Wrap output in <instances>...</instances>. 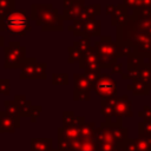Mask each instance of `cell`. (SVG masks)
<instances>
[{"label":"cell","mask_w":151,"mask_h":151,"mask_svg":"<svg viewBox=\"0 0 151 151\" xmlns=\"http://www.w3.org/2000/svg\"><path fill=\"white\" fill-rule=\"evenodd\" d=\"M139 117L143 118V122L151 123V107L150 106H145L143 109V111L139 112Z\"/></svg>","instance_id":"cell-24"},{"label":"cell","mask_w":151,"mask_h":151,"mask_svg":"<svg viewBox=\"0 0 151 151\" xmlns=\"http://www.w3.org/2000/svg\"><path fill=\"white\" fill-rule=\"evenodd\" d=\"M83 55H84V53L79 48H77L74 46L68 47V63L80 61V59L83 58Z\"/></svg>","instance_id":"cell-22"},{"label":"cell","mask_w":151,"mask_h":151,"mask_svg":"<svg viewBox=\"0 0 151 151\" xmlns=\"http://www.w3.org/2000/svg\"><path fill=\"white\" fill-rule=\"evenodd\" d=\"M52 83L54 85H67L68 84V74H66V73H54L52 76Z\"/></svg>","instance_id":"cell-23"},{"label":"cell","mask_w":151,"mask_h":151,"mask_svg":"<svg viewBox=\"0 0 151 151\" xmlns=\"http://www.w3.org/2000/svg\"><path fill=\"white\" fill-rule=\"evenodd\" d=\"M96 51L100 68H112L119 57V46L110 37H101L96 42Z\"/></svg>","instance_id":"cell-5"},{"label":"cell","mask_w":151,"mask_h":151,"mask_svg":"<svg viewBox=\"0 0 151 151\" xmlns=\"http://www.w3.org/2000/svg\"><path fill=\"white\" fill-rule=\"evenodd\" d=\"M73 80H74V91H73L74 100H81V101L90 100V98H91L90 91L93 87H92V84L90 83L88 78L85 76V73L74 74Z\"/></svg>","instance_id":"cell-10"},{"label":"cell","mask_w":151,"mask_h":151,"mask_svg":"<svg viewBox=\"0 0 151 151\" xmlns=\"http://www.w3.org/2000/svg\"><path fill=\"white\" fill-rule=\"evenodd\" d=\"M14 101L17 103V105H18V107H19L20 117H22V116H28V117H29V114H31V112H32V109H33L31 101L26 100L25 96H15Z\"/></svg>","instance_id":"cell-16"},{"label":"cell","mask_w":151,"mask_h":151,"mask_svg":"<svg viewBox=\"0 0 151 151\" xmlns=\"http://www.w3.org/2000/svg\"><path fill=\"white\" fill-rule=\"evenodd\" d=\"M73 151H99V147L96 138H91V139L80 138L74 143Z\"/></svg>","instance_id":"cell-14"},{"label":"cell","mask_w":151,"mask_h":151,"mask_svg":"<svg viewBox=\"0 0 151 151\" xmlns=\"http://www.w3.org/2000/svg\"><path fill=\"white\" fill-rule=\"evenodd\" d=\"M138 136L151 139V123L147 122H140L138 124Z\"/></svg>","instance_id":"cell-21"},{"label":"cell","mask_w":151,"mask_h":151,"mask_svg":"<svg viewBox=\"0 0 151 151\" xmlns=\"http://www.w3.org/2000/svg\"><path fill=\"white\" fill-rule=\"evenodd\" d=\"M5 112L8 113L9 116L14 117V118H19L20 119V111H19V107H18L15 101L6 100L5 101Z\"/></svg>","instance_id":"cell-19"},{"label":"cell","mask_w":151,"mask_h":151,"mask_svg":"<svg viewBox=\"0 0 151 151\" xmlns=\"http://www.w3.org/2000/svg\"><path fill=\"white\" fill-rule=\"evenodd\" d=\"M15 0H0V19L2 18L12 9H14Z\"/></svg>","instance_id":"cell-20"},{"label":"cell","mask_w":151,"mask_h":151,"mask_svg":"<svg viewBox=\"0 0 151 151\" xmlns=\"http://www.w3.org/2000/svg\"><path fill=\"white\" fill-rule=\"evenodd\" d=\"M129 88L132 90V92L134 94H147L149 93V90H150V86L143 81H132L130 85H129Z\"/></svg>","instance_id":"cell-18"},{"label":"cell","mask_w":151,"mask_h":151,"mask_svg":"<svg viewBox=\"0 0 151 151\" xmlns=\"http://www.w3.org/2000/svg\"><path fill=\"white\" fill-rule=\"evenodd\" d=\"M20 126L19 118H14L6 113L5 111H0V133L9 132L13 133L17 127Z\"/></svg>","instance_id":"cell-13"},{"label":"cell","mask_w":151,"mask_h":151,"mask_svg":"<svg viewBox=\"0 0 151 151\" xmlns=\"http://www.w3.org/2000/svg\"><path fill=\"white\" fill-rule=\"evenodd\" d=\"M80 68H83L85 72H98L100 71L99 61H98V55L96 47H90L83 55V58L79 61Z\"/></svg>","instance_id":"cell-11"},{"label":"cell","mask_w":151,"mask_h":151,"mask_svg":"<svg viewBox=\"0 0 151 151\" xmlns=\"http://www.w3.org/2000/svg\"><path fill=\"white\" fill-rule=\"evenodd\" d=\"M52 151H60V150H58V149H57V150H52Z\"/></svg>","instance_id":"cell-26"},{"label":"cell","mask_w":151,"mask_h":151,"mask_svg":"<svg viewBox=\"0 0 151 151\" xmlns=\"http://www.w3.org/2000/svg\"><path fill=\"white\" fill-rule=\"evenodd\" d=\"M98 132V129L96 127V123L91 122V123H84L80 130V138L83 139H91V138H96Z\"/></svg>","instance_id":"cell-17"},{"label":"cell","mask_w":151,"mask_h":151,"mask_svg":"<svg viewBox=\"0 0 151 151\" xmlns=\"http://www.w3.org/2000/svg\"><path fill=\"white\" fill-rule=\"evenodd\" d=\"M46 63H38L35 58H25L19 68L21 70V79H46Z\"/></svg>","instance_id":"cell-6"},{"label":"cell","mask_w":151,"mask_h":151,"mask_svg":"<svg viewBox=\"0 0 151 151\" xmlns=\"http://www.w3.org/2000/svg\"><path fill=\"white\" fill-rule=\"evenodd\" d=\"M107 14H111V20L113 25L124 26L130 19V17L127 15V8L124 5L111 6L110 8L107 7Z\"/></svg>","instance_id":"cell-12"},{"label":"cell","mask_w":151,"mask_h":151,"mask_svg":"<svg viewBox=\"0 0 151 151\" xmlns=\"http://www.w3.org/2000/svg\"><path fill=\"white\" fill-rule=\"evenodd\" d=\"M52 143L51 138H32L31 151H52Z\"/></svg>","instance_id":"cell-15"},{"label":"cell","mask_w":151,"mask_h":151,"mask_svg":"<svg viewBox=\"0 0 151 151\" xmlns=\"http://www.w3.org/2000/svg\"><path fill=\"white\" fill-rule=\"evenodd\" d=\"M84 123V117H76L70 111L64 112L63 127L58 130V150L73 151L74 143L80 139V130Z\"/></svg>","instance_id":"cell-1"},{"label":"cell","mask_w":151,"mask_h":151,"mask_svg":"<svg viewBox=\"0 0 151 151\" xmlns=\"http://www.w3.org/2000/svg\"><path fill=\"white\" fill-rule=\"evenodd\" d=\"M101 114L106 118L107 123H113V119L117 122L122 120L123 117H132V103L127 96L114 97L111 99L100 100Z\"/></svg>","instance_id":"cell-3"},{"label":"cell","mask_w":151,"mask_h":151,"mask_svg":"<svg viewBox=\"0 0 151 151\" xmlns=\"http://www.w3.org/2000/svg\"><path fill=\"white\" fill-rule=\"evenodd\" d=\"M2 24L6 31L9 32L11 35H20L25 37L26 33L31 29L29 18L25 9H12L4 18Z\"/></svg>","instance_id":"cell-4"},{"label":"cell","mask_w":151,"mask_h":151,"mask_svg":"<svg viewBox=\"0 0 151 151\" xmlns=\"http://www.w3.org/2000/svg\"><path fill=\"white\" fill-rule=\"evenodd\" d=\"M68 29L74 33V35L80 37H94L100 34V21L99 20H86L84 22H73V25L68 26Z\"/></svg>","instance_id":"cell-9"},{"label":"cell","mask_w":151,"mask_h":151,"mask_svg":"<svg viewBox=\"0 0 151 151\" xmlns=\"http://www.w3.org/2000/svg\"><path fill=\"white\" fill-rule=\"evenodd\" d=\"M40 111H41V107H40V106H33L32 112H31V114H29L32 122H37V118H38L39 114H40Z\"/></svg>","instance_id":"cell-25"},{"label":"cell","mask_w":151,"mask_h":151,"mask_svg":"<svg viewBox=\"0 0 151 151\" xmlns=\"http://www.w3.org/2000/svg\"><path fill=\"white\" fill-rule=\"evenodd\" d=\"M93 90L96 93L103 99H111L114 98L117 94V83L107 74H100L97 79L96 84L93 85Z\"/></svg>","instance_id":"cell-8"},{"label":"cell","mask_w":151,"mask_h":151,"mask_svg":"<svg viewBox=\"0 0 151 151\" xmlns=\"http://www.w3.org/2000/svg\"><path fill=\"white\" fill-rule=\"evenodd\" d=\"M26 48L18 41H11L8 46L4 48V67L5 68H18L21 61L25 59Z\"/></svg>","instance_id":"cell-7"},{"label":"cell","mask_w":151,"mask_h":151,"mask_svg":"<svg viewBox=\"0 0 151 151\" xmlns=\"http://www.w3.org/2000/svg\"><path fill=\"white\" fill-rule=\"evenodd\" d=\"M32 19L42 31H61L63 18L51 4L32 5Z\"/></svg>","instance_id":"cell-2"}]
</instances>
